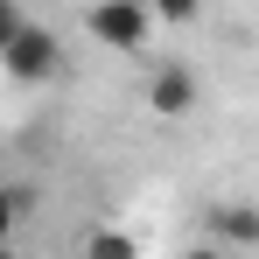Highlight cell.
Here are the masks:
<instances>
[{"instance_id":"6da1fadb","label":"cell","mask_w":259,"mask_h":259,"mask_svg":"<svg viewBox=\"0 0 259 259\" xmlns=\"http://www.w3.org/2000/svg\"><path fill=\"white\" fill-rule=\"evenodd\" d=\"M0 70L14 77V84H56L63 77V35L56 28H42V21H21L7 42H0Z\"/></svg>"},{"instance_id":"7a4b0ae2","label":"cell","mask_w":259,"mask_h":259,"mask_svg":"<svg viewBox=\"0 0 259 259\" xmlns=\"http://www.w3.org/2000/svg\"><path fill=\"white\" fill-rule=\"evenodd\" d=\"M161 21H154V7L147 0H91L84 7V35L98 49H112V56H133V49H147Z\"/></svg>"},{"instance_id":"3957f363","label":"cell","mask_w":259,"mask_h":259,"mask_svg":"<svg viewBox=\"0 0 259 259\" xmlns=\"http://www.w3.org/2000/svg\"><path fill=\"white\" fill-rule=\"evenodd\" d=\"M140 98H147L154 119H182V112H196V70L189 63H154L147 84H140Z\"/></svg>"},{"instance_id":"277c9868","label":"cell","mask_w":259,"mask_h":259,"mask_svg":"<svg viewBox=\"0 0 259 259\" xmlns=\"http://www.w3.org/2000/svg\"><path fill=\"white\" fill-rule=\"evenodd\" d=\"M147 7H154V21H175V28L203 14V0H147Z\"/></svg>"},{"instance_id":"5b68a950","label":"cell","mask_w":259,"mask_h":259,"mask_svg":"<svg viewBox=\"0 0 259 259\" xmlns=\"http://www.w3.org/2000/svg\"><path fill=\"white\" fill-rule=\"evenodd\" d=\"M224 238H231V245H259V224H252V210H224Z\"/></svg>"},{"instance_id":"8992f818","label":"cell","mask_w":259,"mask_h":259,"mask_svg":"<svg viewBox=\"0 0 259 259\" xmlns=\"http://www.w3.org/2000/svg\"><path fill=\"white\" fill-rule=\"evenodd\" d=\"M14 224H21V189H7V182H0V245L14 238Z\"/></svg>"},{"instance_id":"52a82bcc","label":"cell","mask_w":259,"mask_h":259,"mask_svg":"<svg viewBox=\"0 0 259 259\" xmlns=\"http://www.w3.org/2000/svg\"><path fill=\"white\" fill-rule=\"evenodd\" d=\"M21 21H28V14H21V0H0V42H7V35H14Z\"/></svg>"},{"instance_id":"ba28073f","label":"cell","mask_w":259,"mask_h":259,"mask_svg":"<svg viewBox=\"0 0 259 259\" xmlns=\"http://www.w3.org/2000/svg\"><path fill=\"white\" fill-rule=\"evenodd\" d=\"M91 252H133V238H119V231H98V238H91Z\"/></svg>"}]
</instances>
